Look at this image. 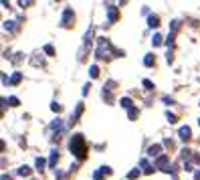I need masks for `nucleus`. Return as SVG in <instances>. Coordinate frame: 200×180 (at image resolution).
<instances>
[{
	"label": "nucleus",
	"mask_w": 200,
	"mask_h": 180,
	"mask_svg": "<svg viewBox=\"0 0 200 180\" xmlns=\"http://www.w3.org/2000/svg\"><path fill=\"white\" fill-rule=\"evenodd\" d=\"M69 148H71V154H75V156L79 158V160H83L85 158V152H87V146H85V138L81 134H75L73 138H71L69 142Z\"/></svg>",
	"instance_id": "f257e3e1"
},
{
	"label": "nucleus",
	"mask_w": 200,
	"mask_h": 180,
	"mask_svg": "<svg viewBox=\"0 0 200 180\" xmlns=\"http://www.w3.org/2000/svg\"><path fill=\"white\" fill-rule=\"evenodd\" d=\"M73 18H75L73 10H71V8H65V12H63V18H61V27H69Z\"/></svg>",
	"instance_id": "f03ea898"
},
{
	"label": "nucleus",
	"mask_w": 200,
	"mask_h": 180,
	"mask_svg": "<svg viewBox=\"0 0 200 180\" xmlns=\"http://www.w3.org/2000/svg\"><path fill=\"white\" fill-rule=\"evenodd\" d=\"M105 10H107V14H109V22H115L117 20V8L113 6V4H105Z\"/></svg>",
	"instance_id": "7ed1b4c3"
},
{
	"label": "nucleus",
	"mask_w": 200,
	"mask_h": 180,
	"mask_svg": "<svg viewBox=\"0 0 200 180\" xmlns=\"http://www.w3.org/2000/svg\"><path fill=\"white\" fill-rule=\"evenodd\" d=\"M156 166L162 170H166V172H170V166H168V156L166 154H162V156L158 158V162H156Z\"/></svg>",
	"instance_id": "20e7f679"
},
{
	"label": "nucleus",
	"mask_w": 200,
	"mask_h": 180,
	"mask_svg": "<svg viewBox=\"0 0 200 180\" xmlns=\"http://www.w3.org/2000/svg\"><path fill=\"white\" fill-rule=\"evenodd\" d=\"M178 134H180V138L184 140V142H188V140L192 138V130H190L188 126H182V128H180V132H178Z\"/></svg>",
	"instance_id": "39448f33"
},
{
	"label": "nucleus",
	"mask_w": 200,
	"mask_h": 180,
	"mask_svg": "<svg viewBox=\"0 0 200 180\" xmlns=\"http://www.w3.org/2000/svg\"><path fill=\"white\" fill-rule=\"evenodd\" d=\"M160 152H162V146H160V144H154V146H150V150H148V154H150V156H158Z\"/></svg>",
	"instance_id": "423d86ee"
},
{
	"label": "nucleus",
	"mask_w": 200,
	"mask_h": 180,
	"mask_svg": "<svg viewBox=\"0 0 200 180\" xmlns=\"http://www.w3.org/2000/svg\"><path fill=\"white\" fill-rule=\"evenodd\" d=\"M57 162H59V154H57V150H53V152H51L49 166H51V168H55V164H57Z\"/></svg>",
	"instance_id": "0eeeda50"
},
{
	"label": "nucleus",
	"mask_w": 200,
	"mask_h": 180,
	"mask_svg": "<svg viewBox=\"0 0 200 180\" xmlns=\"http://www.w3.org/2000/svg\"><path fill=\"white\" fill-rule=\"evenodd\" d=\"M142 166H144V172H146V174H152V172H154V168H152V164H150L148 160H142Z\"/></svg>",
	"instance_id": "6e6552de"
},
{
	"label": "nucleus",
	"mask_w": 200,
	"mask_h": 180,
	"mask_svg": "<svg viewBox=\"0 0 200 180\" xmlns=\"http://www.w3.org/2000/svg\"><path fill=\"white\" fill-rule=\"evenodd\" d=\"M156 63V59H154V55H146V59H144V65L146 67H152Z\"/></svg>",
	"instance_id": "1a4fd4ad"
},
{
	"label": "nucleus",
	"mask_w": 200,
	"mask_h": 180,
	"mask_svg": "<svg viewBox=\"0 0 200 180\" xmlns=\"http://www.w3.org/2000/svg\"><path fill=\"white\" fill-rule=\"evenodd\" d=\"M148 24H150V27H158V24H160V18H158L156 14H152L150 18H148Z\"/></svg>",
	"instance_id": "9d476101"
},
{
	"label": "nucleus",
	"mask_w": 200,
	"mask_h": 180,
	"mask_svg": "<svg viewBox=\"0 0 200 180\" xmlns=\"http://www.w3.org/2000/svg\"><path fill=\"white\" fill-rule=\"evenodd\" d=\"M16 172H18L20 176H28V174H31V168H28V166H20Z\"/></svg>",
	"instance_id": "9b49d317"
},
{
	"label": "nucleus",
	"mask_w": 200,
	"mask_h": 180,
	"mask_svg": "<svg viewBox=\"0 0 200 180\" xmlns=\"http://www.w3.org/2000/svg\"><path fill=\"white\" fill-rule=\"evenodd\" d=\"M89 75L95 79V77L99 75V67H97V65H91V67H89Z\"/></svg>",
	"instance_id": "f8f14e48"
},
{
	"label": "nucleus",
	"mask_w": 200,
	"mask_h": 180,
	"mask_svg": "<svg viewBox=\"0 0 200 180\" xmlns=\"http://www.w3.org/2000/svg\"><path fill=\"white\" fill-rule=\"evenodd\" d=\"M120 103H121V108H127V109H131V99H129V97H123V99L120 101Z\"/></svg>",
	"instance_id": "ddd939ff"
},
{
	"label": "nucleus",
	"mask_w": 200,
	"mask_h": 180,
	"mask_svg": "<svg viewBox=\"0 0 200 180\" xmlns=\"http://www.w3.org/2000/svg\"><path fill=\"white\" fill-rule=\"evenodd\" d=\"M35 164H37V170H39V172H41V170L45 168V164H46V162L42 160V158H37V160H35Z\"/></svg>",
	"instance_id": "4468645a"
},
{
	"label": "nucleus",
	"mask_w": 200,
	"mask_h": 180,
	"mask_svg": "<svg viewBox=\"0 0 200 180\" xmlns=\"http://www.w3.org/2000/svg\"><path fill=\"white\" fill-rule=\"evenodd\" d=\"M138 115H139V109H138V108H131V109H129V119H135Z\"/></svg>",
	"instance_id": "2eb2a0df"
},
{
	"label": "nucleus",
	"mask_w": 200,
	"mask_h": 180,
	"mask_svg": "<svg viewBox=\"0 0 200 180\" xmlns=\"http://www.w3.org/2000/svg\"><path fill=\"white\" fill-rule=\"evenodd\" d=\"M20 79H22V75H20V73H14V77H12V79H10V85H16V83H18Z\"/></svg>",
	"instance_id": "dca6fc26"
},
{
	"label": "nucleus",
	"mask_w": 200,
	"mask_h": 180,
	"mask_svg": "<svg viewBox=\"0 0 200 180\" xmlns=\"http://www.w3.org/2000/svg\"><path fill=\"white\" fill-rule=\"evenodd\" d=\"M4 31H14V22H12V20H6V22H4Z\"/></svg>",
	"instance_id": "f3484780"
},
{
	"label": "nucleus",
	"mask_w": 200,
	"mask_h": 180,
	"mask_svg": "<svg viewBox=\"0 0 200 180\" xmlns=\"http://www.w3.org/2000/svg\"><path fill=\"white\" fill-rule=\"evenodd\" d=\"M152 42H154V47L162 45V37H160V35H154V38H152Z\"/></svg>",
	"instance_id": "a211bd4d"
},
{
	"label": "nucleus",
	"mask_w": 200,
	"mask_h": 180,
	"mask_svg": "<svg viewBox=\"0 0 200 180\" xmlns=\"http://www.w3.org/2000/svg\"><path fill=\"white\" fill-rule=\"evenodd\" d=\"M138 176H139V170H138V168H135V170H131V172L127 174V178H131V180H134V178H138Z\"/></svg>",
	"instance_id": "6ab92c4d"
},
{
	"label": "nucleus",
	"mask_w": 200,
	"mask_h": 180,
	"mask_svg": "<svg viewBox=\"0 0 200 180\" xmlns=\"http://www.w3.org/2000/svg\"><path fill=\"white\" fill-rule=\"evenodd\" d=\"M166 118H168L170 123H176V115H174V113H170V111H168V113H166Z\"/></svg>",
	"instance_id": "aec40b11"
},
{
	"label": "nucleus",
	"mask_w": 200,
	"mask_h": 180,
	"mask_svg": "<svg viewBox=\"0 0 200 180\" xmlns=\"http://www.w3.org/2000/svg\"><path fill=\"white\" fill-rule=\"evenodd\" d=\"M144 87H146V89H154V83H152L150 79H146V81H144Z\"/></svg>",
	"instance_id": "412c9836"
},
{
	"label": "nucleus",
	"mask_w": 200,
	"mask_h": 180,
	"mask_svg": "<svg viewBox=\"0 0 200 180\" xmlns=\"http://www.w3.org/2000/svg\"><path fill=\"white\" fill-rule=\"evenodd\" d=\"M45 53H46V55H55V49H53L51 45H46V47H45Z\"/></svg>",
	"instance_id": "4be33fe9"
},
{
	"label": "nucleus",
	"mask_w": 200,
	"mask_h": 180,
	"mask_svg": "<svg viewBox=\"0 0 200 180\" xmlns=\"http://www.w3.org/2000/svg\"><path fill=\"white\" fill-rule=\"evenodd\" d=\"M8 103H10V105H18V99H16V97H10V99H8Z\"/></svg>",
	"instance_id": "5701e85b"
},
{
	"label": "nucleus",
	"mask_w": 200,
	"mask_h": 180,
	"mask_svg": "<svg viewBox=\"0 0 200 180\" xmlns=\"http://www.w3.org/2000/svg\"><path fill=\"white\" fill-rule=\"evenodd\" d=\"M51 109H53V111H61V105H59V103H53V105H51Z\"/></svg>",
	"instance_id": "b1692460"
},
{
	"label": "nucleus",
	"mask_w": 200,
	"mask_h": 180,
	"mask_svg": "<svg viewBox=\"0 0 200 180\" xmlns=\"http://www.w3.org/2000/svg\"><path fill=\"white\" fill-rule=\"evenodd\" d=\"M2 180H12V178L8 176V174H2Z\"/></svg>",
	"instance_id": "393cba45"
},
{
	"label": "nucleus",
	"mask_w": 200,
	"mask_h": 180,
	"mask_svg": "<svg viewBox=\"0 0 200 180\" xmlns=\"http://www.w3.org/2000/svg\"><path fill=\"white\" fill-rule=\"evenodd\" d=\"M194 178H196V180H200V170H198L196 174H194Z\"/></svg>",
	"instance_id": "a878e982"
},
{
	"label": "nucleus",
	"mask_w": 200,
	"mask_h": 180,
	"mask_svg": "<svg viewBox=\"0 0 200 180\" xmlns=\"http://www.w3.org/2000/svg\"><path fill=\"white\" fill-rule=\"evenodd\" d=\"M198 123H200V119H198Z\"/></svg>",
	"instance_id": "bb28decb"
}]
</instances>
